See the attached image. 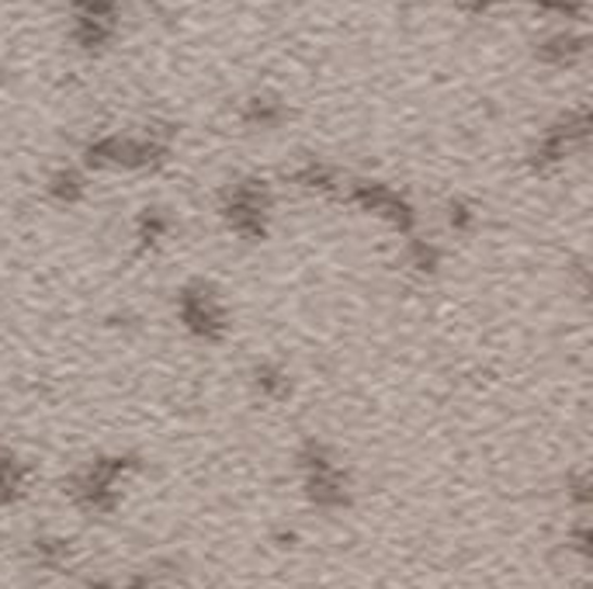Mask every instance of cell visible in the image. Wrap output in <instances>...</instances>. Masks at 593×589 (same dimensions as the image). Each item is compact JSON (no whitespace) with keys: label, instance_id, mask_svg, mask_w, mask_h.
<instances>
[{"label":"cell","instance_id":"7","mask_svg":"<svg viewBox=\"0 0 593 589\" xmlns=\"http://www.w3.org/2000/svg\"><path fill=\"white\" fill-rule=\"evenodd\" d=\"M121 0H74V42L80 49H101L115 39Z\"/></svg>","mask_w":593,"mask_h":589},{"label":"cell","instance_id":"16","mask_svg":"<svg viewBox=\"0 0 593 589\" xmlns=\"http://www.w3.org/2000/svg\"><path fill=\"white\" fill-rule=\"evenodd\" d=\"M243 118L254 121V125H274L278 118H282V104L271 101V98H254V101H247Z\"/></svg>","mask_w":593,"mask_h":589},{"label":"cell","instance_id":"17","mask_svg":"<svg viewBox=\"0 0 593 589\" xmlns=\"http://www.w3.org/2000/svg\"><path fill=\"white\" fill-rule=\"evenodd\" d=\"M173 582V573L167 565H156V568H146V573H136L126 589H170Z\"/></svg>","mask_w":593,"mask_h":589},{"label":"cell","instance_id":"10","mask_svg":"<svg viewBox=\"0 0 593 589\" xmlns=\"http://www.w3.org/2000/svg\"><path fill=\"white\" fill-rule=\"evenodd\" d=\"M31 562L39 568H49V573H60L69 562H74V545L66 538H56V534H42V538H35L31 548H28Z\"/></svg>","mask_w":593,"mask_h":589},{"label":"cell","instance_id":"2","mask_svg":"<svg viewBox=\"0 0 593 589\" xmlns=\"http://www.w3.org/2000/svg\"><path fill=\"white\" fill-rule=\"evenodd\" d=\"M299 472H302V489L312 507L320 510H344L351 503V482L340 469L337 454L326 448L323 440L309 437L299 448Z\"/></svg>","mask_w":593,"mask_h":589},{"label":"cell","instance_id":"1","mask_svg":"<svg viewBox=\"0 0 593 589\" xmlns=\"http://www.w3.org/2000/svg\"><path fill=\"white\" fill-rule=\"evenodd\" d=\"M136 472V458L132 454H101L69 478V499L74 507L83 513H115L118 507V486Z\"/></svg>","mask_w":593,"mask_h":589},{"label":"cell","instance_id":"13","mask_svg":"<svg viewBox=\"0 0 593 589\" xmlns=\"http://www.w3.org/2000/svg\"><path fill=\"white\" fill-rule=\"evenodd\" d=\"M538 56H542L545 63H555V66H563V63H572V60H580L583 56V39L580 35H552L549 42L538 46Z\"/></svg>","mask_w":593,"mask_h":589},{"label":"cell","instance_id":"8","mask_svg":"<svg viewBox=\"0 0 593 589\" xmlns=\"http://www.w3.org/2000/svg\"><path fill=\"white\" fill-rule=\"evenodd\" d=\"M583 139H586V112H577V115H566L552 125V129L542 132V139H538V146L531 153L534 159V167L538 170H545V167H555V164H563V159L583 146Z\"/></svg>","mask_w":593,"mask_h":589},{"label":"cell","instance_id":"9","mask_svg":"<svg viewBox=\"0 0 593 589\" xmlns=\"http://www.w3.org/2000/svg\"><path fill=\"white\" fill-rule=\"evenodd\" d=\"M28 492V465L0 444V507H11Z\"/></svg>","mask_w":593,"mask_h":589},{"label":"cell","instance_id":"18","mask_svg":"<svg viewBox=\"0 0 593 589\" xmlns=\"http://www.w3.org/2000/svg\"><path fill=\"white\" fill-rule=\"evenodd\" d=\"M538 8L549 14H563V17H580L583 14V0H534Z\"/></svg>","mask_w":593,"mask_h":589},{"label":"cell","instance_id":"19","mask_svg":"<svg viewBox=\"0 0 593 589\" xmlns=\"http://www.w3.org/2000/svg\"><path fill=\"white\" fill-rule=\"evenodd\" d=\"M493 4H500V0H465V8H468V14H486Z\"/></svg>","mask_w":593,"mask_h":589},{"label":"cell","instance_id":"11","mask_svg":"<svg viewBox=\"0 0 593 589\" xmlns=\"http://www.w3.org/2000/svg\"><path fill=\"white\" fill-rule=\"evenodd\" d=\"M46 191H49V199L56 202V205H77V202L83 199V194H87L83 174L74 170V167L52 170V174H49V181H46Z\"/></svg>","mask_w":593,"mask_h":589},{"label":"cell","instance_id":"3","mask_svg":"<svg viewBox=\"0 0 593 589\" xmlns=\"http://www.w3.org/2000/svg\"><path fill=\"white\" fill-rule=\"evenodd\" d=\"M167 142L150 136H98L83 146V164L94 170H146L167 159Z\"/></svg>","mask_w":593,"mask_h":589},{"label":"cell","instance_id":"12","mask_svg":"<svg viewBox=\"0 0 593 589\" xmlns=\"http://www.w3.org/2000/svg\"><path fill=\"white\" fill-rule=\"evenodd\" d=\"M170 233V216L164 208H143L136 219V240L139 246H156Z\"/></svg>","mask_w":593,"mask_h":589},{"label":"cell","instance_id":"15","mask_svg":"<svg viewBox=\"0 0 593 589\" xmlns=\"http://www.w3.org/2000/svg\"><path fill=\"white\" fill-rule=\"evenodd\" d=\"M292 181L299 188H309V191H330L337 184V174L317 164V159H309V164H302L299 170H292Z\"/></svg>","mask_w":593,"mask_h":589},{"label":"cell","instance_id":"5","mask_svg":"<svg viewBox=\"0 0 593 589\" xmlns=\"http://www.w3.org/2000/svg\"><path fill=\"white\" fill-rule=\"evenodd\" d=\"M219 212L230 233H236L243 243H260L268 236V212H271V199L265 181H236L222 191Z\"/></svg>","mask_w":593,"mask_h":589},{"label":"cell","instance_id":"6","mask_svg":"<svg viewBox=\"0 0 593 589\" xmlns=\"http://www.w3.org/2000/svg\"><path fill=\"white\" fill-rule=\"evenodd\" d=\"M347 199H351L361 212H369V216L389 222L392 229H399V233H413L416 212L396 188L382 184V181H354L351 191H347Z\"/></svg>","mask_w":593,"mask_h":589},{"label":"cell","instance_id":"20","mask_svg":"<svg viewBox=\"0 0 593 589\" xmlns=\"http://www.w3.org/2000/svg\"><path fill=\"white\" fill-rule=\"evenodd\" d=\"M87 589H118V586H115V582H104V579H101V582H87Z\"/></svg>","mask_w":593,"mask_h":589},{"label":"cell","instance_id":"4","mask_svg":"<svg viewBox=\"0 0 593 589\" xmlns=\"http://www.w3.org/2000/svg\"><path fill=\"white\" fill-rule=\"evenodd\" d=\"M178 319L202 344H219V341H225V333H230L225 302L208 281H188L178 292Z\"/></svg>","mask_w":593,"mask_h":589},{"label":"cell","instance_id":"14","mask_svg":"<svg viewBox=\"0 0 593 589\" xmlns=\"http://www.w3.org/2000/svg\"><path fill=\"white\" fill-rule=\"evenodd\" d=\"M254 385L260 388V396H268V399H285L288 392H292L288 371H285V368H278V364H271V361H265V364H257V368H254Z\"/></svg>","mask_w":593,"mask_h":589}]
</instances>
